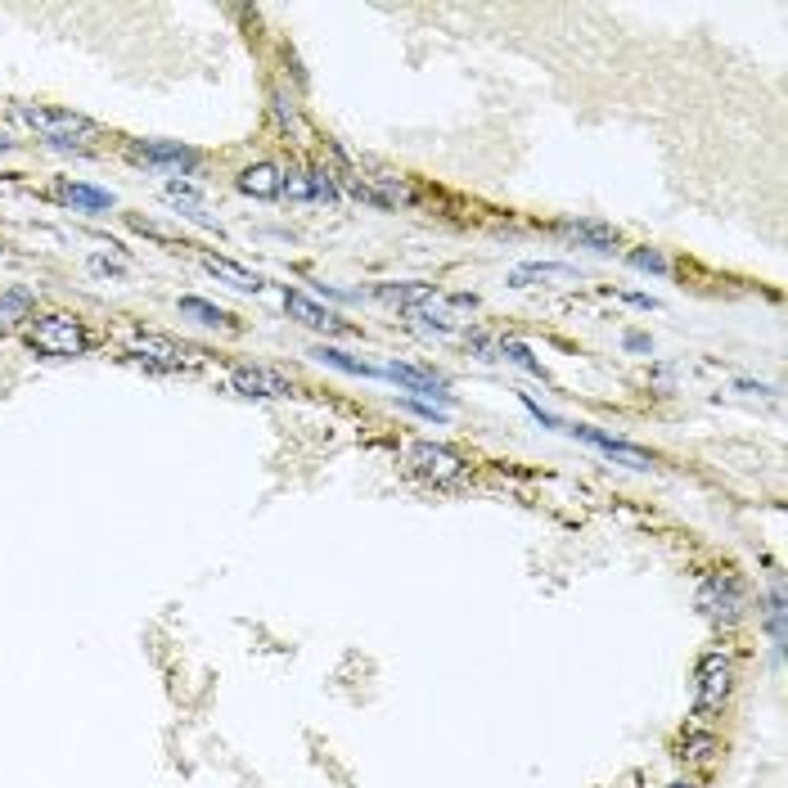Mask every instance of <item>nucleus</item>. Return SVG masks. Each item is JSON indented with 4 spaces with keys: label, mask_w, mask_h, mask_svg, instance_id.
Segmentation results:
<instances>
[{
    "label": "nucleus",
    "mask_w": 788,
    "mask_h": 788,
    "mask_svg": "<svg viewBox=\"0 0 788 788\" xmlns=\"http://www.w3.org/2000/svg\"><path fill=\"white\" fill-rule=\"evenodd\" d=\"M374 298L379 302H397V307H419L424 298H433V284H379L374 289Z\"/></svg>",
    "instance_id": "6ab92c4d"
},
{
    "label": "nucleus",
    "mask_w": 788,
    "mask_h": 788,
    "mask_svg": "<svg viewBox=\"0 0 788 788\" xmlns=\"http://www.w3.org/2000/svg\"><path fill=\"white\" fill-rule=\"evenodd\" d=\"M694 604H698V613L712 617V622H734L743 608V590L730 572H707V577L698 581Z\"/></svg>",
    "instance_id": "39448f33"
},
{
    "label": "nucleus",
    "mask_w": 788,
    "mask_h": 788,
    "mask_svg": "<svg viewBox=\"0 0 788 788\" xmlns=\"http://www.w3.org/2000/svg\"><path fill=\"white\" fill-rule=\"evenodd\" d=\"M383 374H388L392 383H401V388H410V392H428V397H437V401H446L451 406V392H446V383L437 379V374H428V370H419V365H383Z\"/></svg>",
    "instance_id": "ddd939ff"
},
{
    "label": "nucleus",
    "mask_w": 788,
    "mask_h": 788,
    "mask_svg": "<svg viewBox=\"0 0 788 788\" xmlns=\"http://www.w3.org/2000/svg\"><path fill=\"white\" fill-rule=\"evenodd\" d=\"M23 122H28L32 131H37L41 140H50V145L68 149V145H91L95 136H100V127H95L91 118H82V113L73 109H50V104H23Z\"/></svg>",
    "instance_id": "f03ea898"
},
{
    "label": "nucleus",
    "mask_w": 788,
    "mask_h": 788,
    "mask_svg": "<svg viewBox=\"0 0 788 788\" xmlns=\"http://www.w3.org/2000/svg\"><path fill=\"white\" fill-rule=\"evenodd\" d=\"M631 266L635 271H653V275H667V257L658 248H635L631 253Z\"/></svg>",
    "instance_id": "b1692460"
},
{
    "label": "nucleus",
    "mask_w": 788,
    "mask_h": 788,
    "mask_svg": "<svg viewBox=\"0 0 788 788\" xmlns=\"http://www.w3.org/2000/svg\"><path fill=\"white\" fill-rule=\"evenodd\" d=\"M5 149H10V140H5V136H0V154H5Z\"/></svg>",
    "instance_id": "7c9ffc66"
},
{
    "label": "nucleus",
    "mask_w": 788,
    "mask_h": 788,
    "mask_svg": "<svg viewBox=\"0 0 788 788\" xmlns=\"http://www.w3.org/2000/svg\"><path fill=\"white\" fill-rule=\"evenodd\" d=\"M712 748H716L712 734H689V739H685V752H689V757H707Z\"/></svg>",
    "instance_id": "cd10ccee"
},
{
    "label": "nucleus",
    "mask_w": 788,
    "mask_h": 788,
    "mask_svg": "<svg viewBox=\"0 0 788 788\" xmlns=\"http://www.w3.org/2000/svg\"><path fill=\"white\" fill-rule=\"evenodd\" d=\"M500 356H505V361H514V365H523V370L527 374H536V379H541V361H536V356L532 352H527V347L523 343H518V338H505V343H500Z\"/></svg>",
    "instance_id": "5701e85b"
},
{
    "label": "nucleus",
    "mask_w": 788,
    "mask_h": 788,
    "mask_svg": "<svg viewBox=\"0 0 788 788\" xmlns=\"http://www.w3.org/2000/svg\"><path fill=\"white\" fill-rule=\"evenodd\" d=\"M554 235L572 239V244H581V248H595V253H613V248L622 244L617 226H608V221H559Z\"/></svg>",
    "instance_id": "9b49d317"
},
{
    "label": "nucleus",
    "mask_w": 788,
    "mask_h": 788,
    "mask_svg": "<svg viewBox=\"0 0 788 788\" xmlns=\"http://www.w3.org/2000/svg\"><path fill=\"white\" fill-rule=\"evenodd\" d=\"M55 199L73 203V208H86V212L113 208V194L109 190H95V185H82V181H59L55 185Z\"/></svg>",
    "instance_id": "dca6fc26"
},
{
    "label": "nucleus",
    "mask_w": 788,
    "mask_h": 788,
    "mask_svg": "<svg viewBox=\"0 0 788 788\" xmlns=\"http://www.w3.org/2000/svg\"><path fill=\"white\" fill-rule=\"evenodd\" d=\"M131 356L140 365H149V370H181V365L199 361V347L176 343V338H163V334H140L131 338Z\"/></svg>",
    "instance_id": "423d86ee"
},
{
    "label": "nucleus",
    "mask_w": 788,
    "mask_h": 788,
    "mask_svg": "<svg viewBox=\"0 0 788 788\" xmlns=\"http://www.w3.org/2000/svg\"><path fill=\"white\" fill-rule=\"evenodd\" d=\"M316 361H325V365H334V370H347V374H383V370H374V365H365V361H352L347 352H338V347H316Z\"/></svg>",
    "instance_id": "412c9836"
},
{
    "label": "nucleus",
    "mask_w": 788,
    "mask_h": 788,
    "mask_svg": "<svg viewBox=\"0 0 788 788\" xmlns=\"http://www.w3.org/2000/svg\"><path fill=\"white\" fill-rule=\"evenodd\" d=\"M136 163H149V167H176V172H194L199 167V154L185 145H167V140H131L127 149Z\"/></svg>",
    "instance_id": "1a4fd4ad"
},
{
    "label": "nucleus",
    "mask_w": 788,
    "mask_h": 788,
    "mask_svg": "<svg viewBox=\"0 0 788 788\" xmlns=\"http://www.w3.org/2000/svg\"><path fill=\"white\" fill-rule=\"evenodd\" d=\"M280 167L275 163H253V167H244V172H239V190L244 194H253V199H275V194H280Z\"/></svg>",
    "instance_id": "2eb2a0df"
},
{
    "label": "nucleus",
    "mask_w": 788,
    "mask_h": 788,
    "mask_svg": "<svg viewBox=\"0 0 788 788\" xmlns=\"http://www.w3.org/2000/svg\"><path fill=\"white\" fill-rule=\"evenodd\" d=\"M532 280H577L572 266H554V262H527V266H514L509 271V284L514 289H527Z\"/></svg>",
    "instance_id": "a211bd4d"
},
{
    "label": "nucleus",
    "mask_w": 788,
    "mask_h": 788,
    "mask_svg": "<svg viewBox=\"0 0 788 788\" xmlns=\"http://www.w3.org/2000/svg\"><path fill=\"white\" fill-rule=\"evenodd\" d=\"M770 635H775V644L784 649V590L775 586V595H770Z\"/></svg>",
    "instance_id": "393cba45"
},
{
    "label": "nucleus",
    "mask_w": 788,
    "mask_h": 788,
    "mask_svg": "<svg viewBox=\"0 0 788 788\" xmlns=\"http://www.w3.org/2000/svg\"><path fill=\"white\" fill-rule=\"evenodd\" d=\"M284 307H289L293 320H302L307 329H320V334H343V329H347L334 311H325L320 302H311L307 293H298V289H284Z\"/></svg>",
    "instance_id": "f8f14e48"
},
{
    "label": "nucleus",
    "mask_w": 788,
    "mask_h": 788,
    "mask_svg": "<svg viewBox=\"0 0 788 788\" xmlns=\"http://www.w3.org/2000/svg\"><path fill=\"white\" fill-rule=\"evenodd\" d=\"M311 190H316V199H329V203H338V185L329 181V172H325V167H311Z\"/></svg>",
    "instance_id": "a878e982"
},
{
    "label": "nucleus",
    "mask_w": 788,
    "mask_h": 788,
    "mask_svg": "<svg viewBox=\"0 0 788 788\" xmlns=\"http://www.w3.org/2000/svg\"><path fill=\"white\" fill-rule=\"evenodd\" d=\"M626 347H635V352H649V338H640V334H626Z\"/></svg>",
    "instance_id": "c756f323"
},
{
    "label": "nucleus",
    "mask_w": 788,
    "mask_h": 788,
    "mask_svg": "<svg viewBox=\"0 0 788 788\" xmlns=\"http://www.w3.org/2000/svg\"><path fill=\"white\" fill-rule=\"evenodd\" d=\"M28 347L37 356H50V361H73L91 347L86 338V325L77 316H64V311H50V316H37L28 329Z\"/></svg>",
    "instance_id": "f257e3e1"
},
{
    "label": "nucleus",
    "mask_w": 788,
    "mask_h": 788,
    "mask_svg": "<svg viewBox=\"0 0 788 788\" xmlns=\"http://www.w3.org/2000/svg\"><path fill=\"white\" fill-rule=\"evenodd\" d=\"M730 685H734V658L721 649L703 653L698 658V689H694V707L698 712H721V703L730 698Z\"/></svg>",
    "instance_id": "20e7f679"
},
{
    "label": "nucleus",
    "mask_w": 788,
    "mask_h": 788,
    "mask_svg": "<svg viewBox=\"0 0 788 788\" xmlns=\"http://www.w3.org/2000/svg\"><path fill=\"white\" fill-rule=\"evenodd\" d=\"M568 433L581 437V442H590L595 451H604L608 460L626 464V469H635V473L653 469V455L644 451V446H631V442H622V437H608V433H599V428H590V424H568Z\"/></svg>",
    "instance_id": "6e6552de"
},
{
    "label": "nucleus",
    "mask_w": 788,
    "mask_h": 788,
    "mask_svg": "<svg viewBox=\"0 0 788 788\" xmlns=\"http://www.w3.org/2000/svg\"><path fill=\"white\" fill-rule=\"evenodd\" d=\"M401 406H406V410H415V415H424V419H433V424H442V419H446V410H437L433 401H415V397H401Z\"/></svg>",
    "instance_id": "bb28decb"
},
{
    "label": "nucleus",
    "mask_w": 788,
    "mask_h": 788,
    "mask_svg": "<svg viewBox=\"0 0 788 788\" xmlns=\"http://www.w3.org/2000/svg\"><path fill=\"white\" fill-rule=\"evenodd\" d=\"M230 388H235L239 397L275 401V397H289L293 379L284 370H266V365H235V370H230Z\"/></svg>",
    "instance_id": "0eeeda50"
},
{
    "label": "nucleus",
    "mask_w": 788,
    "mask_h": 788,
    "mask_svg": "<svg viewBox=\"0 0 788 788\" xmlns=\"http://www.w3.org/2000/svg\"><path fill=\"white\" fill-rule=\"evenodd\" d=\"M167 194H172V199H199V190H194L190 181H172V185H167Z\"/></svg>",
    "instance_id": "c85d7f7f"
},
{
    "label": "nucleus",
    "mask_w": 788,
    "mask_h": 788,
    "mask_svg": "<svg viewBox=\"0 0 788 788\" xmlns=\"http://www.w3.org/2000/svg\"><path fill=\"white\" fill-rule=\"evenodd\" d=\"M203 271H212L217 280H226L230 289H239V293L262 289V275L248 271V266H239V262H230V257H217V253H203Z\"/></svg>",
    "instance_id": "4468645a"
},
{
    "label": "nucleus",
    "mask_w": 788,
    "mask_h": 788,
    "mask_svg": "<svg viewBox=\"0 0 788 788\" xmlns=\"http://www.w3.org/2000/svg\"><path fill=\"white\" fill-rule=\"evenodd\" d=\"M671 788H698V784H671Z\"/></svg>",
    "instance_id": "2f4dec72"
},
{
    "label": "nucleus",
    "mask_w": 788,
    "mask_h": 788,
    "mask_svg": "<svg viewBox=\"0 0 788 788\" xmlns=\"http://www.w3.org/2000/svg\"><path fill=\"white\" fill-rule=\"evenodd\" d=\"M478 307V298H469V293H460V298H424L419 307H410V320H419V325L428 329H451L455 316H464V311Z\"/></svg>",
    "instance_id": "9d476101"
},
{
    "label": "nucleus",
    "mask_w": 788,
    "mask_h": 788,
    "mask_svg": "<svg viewBox=\"0 0 788 788\" xmlns=\"http://www.w3.org/2000/svg\"><path fill=\"white\" fill-rule=\"evenodd\" d=\"M181 316L199 320V325H212V329H226V325H235V320H230L226 311H221V307H212V302H203V298H181Z\"/></svg>",
    "instance_id": "aec40b11"
},
{
    "label": "nucleus",
    "mask_w": 788,
    "mask_h": 788,
    "mask_svg": "<svg viewBox=\"0 0 788 788\" xmlns=\"http://www.w3.org/2000/svg\"><path fill=\"white\" fill-rule=\"evenodd\" d=\"M32 316V293L28 289H0V334L19 329Z\"/></svg>",
    "instance_id": "f3484780"
},
{
    "label": "nucleus",
    "mask_w": 788,
    "mask_h": 788,
    "mask_svg": "<svg viewBox=\"0 0 788 788\" xmlns=\"http://www.w3.org/2000/svg\"><path fill=\"white\" fill-rule=\"evenodd\" d=\"M280 194H289V199H298V203L316 199V190H311V172H298V167H289V172L280 176Z\"/></svg>",
    "instance_id": "4be33fe9"
},
{
    "label": "nucleus",
    "mask_w": 788,
    "mask_h": 788,
    "mask_svg": "<svg viewBox=\"0 0 788 788\" xmlns=\"http://www.w3.org/2000/svg\"><path fill=\"white\" fill-rule=\"evenodd\" d=\"M406 469L415 473V478L433 482V487H455V482L469 478L464 455L451 451V446H442V442H410L406 446Z\"/></svg>",
    "instance_id": "7ed1b4c3"
}]
</instances>
